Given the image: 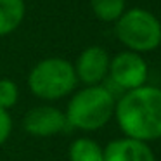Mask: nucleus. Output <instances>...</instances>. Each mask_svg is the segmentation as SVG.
I'll return each instance as SVG.
<instances>
[{
	"label": "nucleus",
	"instance_id": "f257e3e1",
	"mask_svg": "<svg viewBox=\"0 0 161 161\" xmlns=\"http://www.w3.org/2000/svg\"><path fill=\"white\" fill-rule=\"evenodd\" d=\"M114 116L125 137L142 142L161 139V88L142 85L116 102Z\"/></svg>",
	"mask_w": 161,
	"mask_h": 161
},
{
	"label": "nucleus",
	"instance_id": "f03ea898",
	"mask_svg": "<svg viewBox=\"0 0 161 161\" xmlns=\"http://www.w3.org/2000/svg\"><path fill=\"white\" fill-rule=\"evenodd\" d=\"M114 106V97L108 88L90 85L78 90L69 99L64 116L68 125L85 132H94L102 128L113 118Z\"/></svg>",
	"mask_w": 161,
	"mask_h": 161
},
{
	"label": "nucleus",
	"instance_id": "7ed1b4c3",
	"mask_svg": "<svg viewBox=\"0 0 161 161\" xmlns=\"http://www.w3.org/2000/svg\"><path fill=\"white\" fill-rule=\"evenodd\" d=\"M76 81L75 66L63 57H47L36 63L28 75L30 90L43 101H57L69 95Z\"/></svg>",
	"mask_w": 161,
	"mask_h": 161
},
{
	"label": "nucleus",
	"instance_id": "20e7f679",
	"mask_svg": "<svg viewBox=\"0 0 161 161\" xmlns=\"http://www.w3.org/2000/svg\"><path fill=\"white\" fill-rule=\"evenodd\" d=\"M116 36L128 50L151 52L161 45V23L146 9H128L116 21Z\"/></svg>",
	"mask_w": 161,
	"mask_h": 161
},
{
	"label": "nucleus",
	"instance_id": "39448f33",
	"mask_svg": "<svg viewBox=\"0 0 161 161\" xmlns=\"http://www.w3.org/2000/svg\"><path fill=\"white\" fill-rule=\"evenodd\" d=\"M108 75L119 88L133 90L137 87L146 85L149 69H147V63L140 54L132 52V50H123L109 61Z\"/></svg>",
	"mask_w": 161,
	"mask_h": 161
},
{
	"label": "nucleus",
	"instance_id": "423d86ee",
	"mask_svg": "<svg viewBox=\"0 0 161 161\" xmlns=\"http://www.w3.org/2000/svg\"><path fill=\"white\" fill-rule=\"evenodd\" d=\"M68 121L61 109L54 106H36L30 109L23 118V126L30 135L52 137L66 128Z\"/></svg>",
	"mask_w": 161,
	"mask_h": 161
},
{
	"label": "nucleus",
	"instance_id": "0eeeda50",
	"mask_svg": "<svg viewBox=\"0 0 161 161\" xmlns=\"http://www.w3.org/2000/svg\"><path fill=\"white\" fill-rule=\"evenodd\" d=\"M109 54L102 47L92 45L87 47L78 56L75 64V73L80 81H83L87 87L99 85L109 73Z\"/></svg>",
	"mask_w": 161,
	"mask_h": 161
},
{
	"label": "nucleus",
	"instance_id": "6e6552de",
	"mask_svg": "<svg viewBox=\"0 0 161 161\" xmlns=\"http://www.w3.org/2000/svg\"><path fill=\"white\" fill-rule=\"evenodd\" d=\"M104 161H156V156L147 142L123 137L106 146Z\"/></svg>",
	"mask_w": 161,
	"mask_h": 161
},
{
	"label": "nucleus",
	"instance_id": "1a4fd4ad",
	"mask_svg": "<svg viewBox=\"0 0 161 161\" xmlns=\"http://www.w3.org/2000/svg\"><path fill=\"white\" fill-rule=\"evenodd\" d=\"M25 14V0H0V36L16 31L21 26Z\"/></svg>",
	"mask_w": 161,
	"mask_h": 161
},
{
	"label": "nucleus",
	"instance_id": "9d476101",
	"mask_svg": "<svg viewBox=\"0 0 161 161\" xmlns=\"http://www.w3.org/2000/svg\"><path fill=\"white\" fill-rule=\"evenodd\" d=\"M68 156L69 161H104V149L95 140L80 137L71 142Z\"/></svg>",
	"mask_w": 161,
	"mask_h": 161
},
{
	"label": "nucleus",
	"instance_id": "9b49d317",
	"mask_svg": "<svg viewBox=\"0 0 161 161\" xmlns=\"http://www.w3.org/2000/svg\"><path fill=\"white\" fill-rule=\"evenodd\" d=\"M92 12L104 23H116L126 11V0H90Z\"/></svg>",
	"mask_w": 161,
	"mask_h": 161
},
{
	"label": "nucleus",
	"instance_id": "f8f14e48",
	"mask_svg": "<svg viewBox=\"0 0 161 161\" xmlns=\"http://www.w3.org/2000/svg\"><path fill=\"white\" fill-rule=\"evenodd\" d=\"M18 99H19L18 85L9 78H2L0 80V109L9 111L12 106H16Z\"/></svg>",
	"mask_w": 161,
	"mask_h": 161
},
{
	"label": "nucleus",
	"instance_id": "ddd939ff",
	"mask_svg": "<svg viewBox=\"0 0 161 161\" xmlns=\"http://www.w3.org/2000/svg\"><path fill=\"white\" fill-rule=\"evenodd\" d=\"M11 132H12L11 114H9V111H5V109H0V146L9 139Z\"/></svg>",
	"mask_w": 161,
	"mask_h": 161
}]
</instances>
